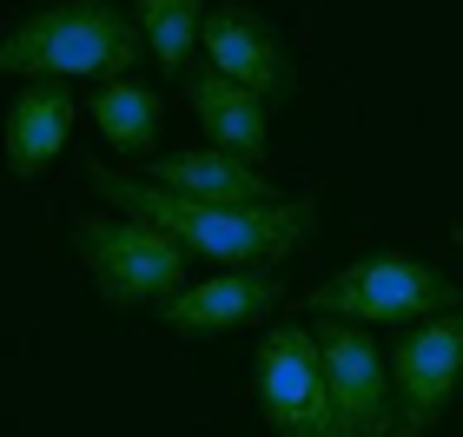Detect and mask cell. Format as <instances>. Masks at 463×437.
Listing matches in <instances>:
<instances>
[{
    "mask_svg": "<svg viewBox=\"0 0 463 437\" xmlns=\"http://www.w3.org/2000/svg\"><path fill=\"white\" fill-rule=\"evenodd\" d=\"M87 185L113 205V213L153 225V233H165V239H179L193 259H213L219 272H225V265H279V259H291L311 239V219H318L311 199L213 205V199L165 193V185L133 179V173H107L99 159H87Z\"/></svg>",
    "mask_w": 463,
    "mask_h": 437,
    "instance_id": "6da1fadb",
    "label": "cell"
},
{
    "mask_svg": "<svg viewBox=\"0 0 463 437\" xmlns=\"http://www.w3.org/2000/svg\"><path fill=\"white\" fill-rule=\"evenodd\" d=\"M146 33L113 0H53L0 33V73L20 80H119L139 67Z\"/></svg>",
    "mask_w": 463,
    "mask_h": 437,
    "instance_id": "7a4b0ae2",
    "label": "cell"
},
{
    "mask_svg": "<svg viewBox=\"0 0 463 437\" xmlns=\"http://www.w3.org/2000/svg\"><path fill=\"white\" fill-rule=\"evenodd\" d=\"M305 305L318 318H345V325H424L437 311H463V285L450 272H437L430 259L364 252L325 285H311Z\"/></svg>",
    "mask_w": 463,
    "mask_h": 437,
    "instance_id": "3957f363",
    "label": "cell"
},
{
    "mask_svg": "<svg viewBox=\"0 0 463 437\" xmlns=\"http://www.w3.org/2000/svg\"><path fill=\"white\" fill-rule=\"evenodd\" d=\"M73 252L107 305H165L185 285V259H193L179 239H165L126 213H80Z\"/></svg>",
    "mask_w": 463,
    "mask_h": 437,
    "instance_id": "277c9868",
    "label": "cell"
},
{
    "mask_svg": "<svg viewBox=\"0 0 463 437\" xmlns=\"http://www.w3.org/2000/svg\"><path fill=\"white\" fill-rule=\"evenodd\" d=\"M251 385H259V411L279 437H345L311 325H291V318L271 325L259 358H251Z\"/></svg>",
    "mask_w": 463,
    "mask_h": 437,
    "instance_id": "5b68a950",
    "label": "cell"
},
{
    "mask_svg": "<svg viewBox=\"0 0 463 437\" xmlns=\"http://www.w3.org/2000/svg\"><path fill=\"white\" fill-rule=\"evenodd\" d=\"M318 331V358H325V385L331 404L345 418V437H404V411H397V385H391V358L377 351L364 325L325 318Z\"/></svg>",
    "mask_w": 463,
    "mask_h": 437,
    "instance_id": "8992f818",
    "label": "cell"
},
{
    "mask_svg": "<svg viewBox=\"0 0 463 437\" xmlns=\"http://www.w3.org/2000/svg\"><path fill=\"white\" fill-rule=\"evenodd\" d=\"M391 385H397V411H404V437L444 418L463 385V311L404 325V338L391 345Z\"/></svg>",
    "mask_w": 463,
    "mask_h": 437,
    "instance_id": "52a82bcc",
    "label": "cell"
},
{
    "mask_svg": "<svg viewBox=\"0 0 463 437\" xmlns=\"http://www.w3.org/2000/svg\"><path fill=\"white\" fill-rule=\"evenodd\" d=\"M279 299H285L279 265H225L213 279H185L173 299L159 305V325L179 331V338H213V331L265 318Z\"/></svg>",
    "mask_w": 463,
    "mask_h": 437,
    "instance_id": "ba28073f",
    "label": "cell"
},
{
    "mask_svg": "<svg viewBox=\"0 0 463 437\" xmlns=\"http://www.w3.org/2000/svg\"><path fill=\"white\" fill-rule=\"evenodd\" d=\"M199 47H205V67L239 80V87H251L259 100H285L291 93V53H285L279 27H271L265 14L239 7V0H219V7L205 14Z\"/></svg>",
    "mask_w": 463,
    "mask_h": 437,
    "instance_id": "9c48e42d",
    "label": "cell"
},
{
    "mask_svg": "<svg viewBox=\"0 0 463 437\" xmlns=\"http://www.w3.org/2000/svg\"><path fill=\"white\" fill-rule=\"evenodd\" d=\"M153 185L165 193H185V199H213V205H259V199H279L271 193V173L259 159H239L225 146H193V153H159L153 166Z\"/></svg>",
    "mask_w": 463,
    "mask_h": 437,
    "instance_id": "30bf717a",
    "label": "cell"
},
{
    "mask_svg": "<svg viewBox=\"0 0 463 437\" xmlns=\"http://www.w3.org/2000/svg\"><path fill=\"white\" fill-rule=\"evenodd\" d=\"M73 100L60 80H27L7 107V166L20 179H33L47 159H60V146L73 139Z\"/></svg>",
    "mask_w": 463,
    "mask_h": 437,
    "instance_id": "8fae6325",
    "label": "cell"
},
{
    "mask_svg": "<svg viewBox=\"0 0 463 437\" xmlns=\"http://www.w3.org/2000/svg\"><path fill=\"white\" fill-rule=\"evenodd\" d=\"M193 113H199V127L213 133V146H225V153H239V159H265L271 107L251 87H239V80L205 67V73H193Z\"/></svg>",
    "mask_w": 463,
    "mask_h": 437,
    "instance_id": "7c38bea8",
    "label": "cell"
},
{
    "mask_svg": "<svg viewBox=\"0 0 463 437\" xmlns=\"http://www.w3.org/2000/svg\"><path fill=\"white\" fill-rule=\"evenodd\" d=\"M93 119H99V133H107L113 153H146V146L159 139V93L139 87L133 73L99 80L93 87Z\"/></svg>",
    "mask_w": 463,
    "mask_h": 437,
    "instance_id": "4fadbf2b",
    "label": "cell"
},
{
    "mask_svg": "<svg viewBox=\"0 0 463 437\" xmlns=\"http://www.w3.org/2000/svg\"><path fill=\"white\" fill-rule=\"evenodd\" d=\"M205 14H213V0H133L146 53H153L165 73H179L185 60H193L199 33H205Z\"/></svg>",
    "mask_w": 463,
    "mask_h": 437,
    "instance_id": "5bb4252c",
    "label": "cell"
}]
</instances>
